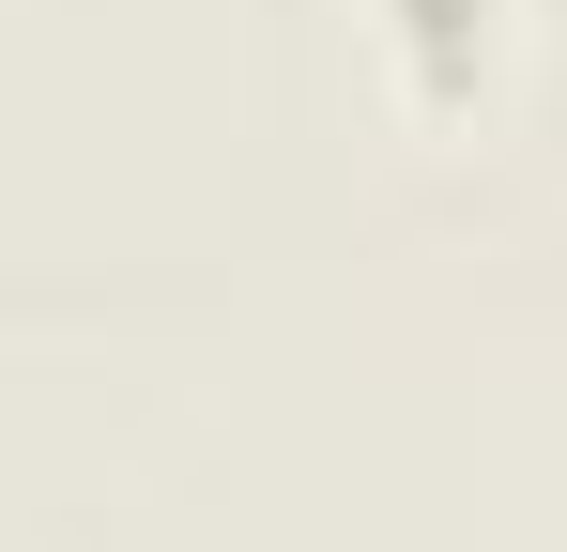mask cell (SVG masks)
I'll return each mask as SVG.
<instances>
[{
    "label": "cell",
    "instance_id": "obj_1",
    "mask_svg": "<svg viewBox=\"0 0 567 552\" xmlns=\"http://www.w3.org/2000/svg\"><path fill=\"white\" fill-rule=\"evenodd\" d=\"M506 47H522L506 0H369V62L414 123H475L506 92Z\"/></svg>",
    "mask_w": 567,
    "mask_h": 552
}]
</instances>
